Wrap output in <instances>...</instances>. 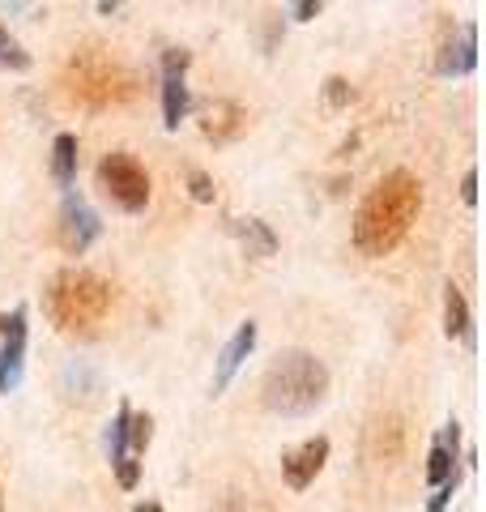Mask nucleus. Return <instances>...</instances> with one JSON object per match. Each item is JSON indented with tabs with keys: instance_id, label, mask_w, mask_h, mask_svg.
Listing matches in <instances>:
<instances>
[{
	"instance_id": "7ed1b4c3",
	"label": "nucleus",
	"mask_w": 486,
	"mask_h": 512,
	"mask_svg": "<svg viewBox=\"0 0 486 512\" xmlns=\"http://www.w3.org/2000/svg\"><path fill=\"white\" fill-rule=\"evenodd\" d=\"M43 308L52 316L56 329H90L99 325L111 308V282L99 278L94 269H60V274L47 282Z\"/></svg>"
},
{
	"instance_id": "39448f33",
	"label": "nucleus",
	"mask_w": 486,
	"mask_h": 512,
	"mask_svg": "<svg viewBox=\"0 0 486 512\" xmlns=\"http://www.w3.org/2000/svg\"><path fill=\"white\" fill-rule=\"evenodd\" d=\"M94 184H99L103 197L124 214H141L150 205V171H145L133 154H107L99 167H94Z\"/></svg>"
},
{
	"instance_id": "5701e85b",
	"label": "nucleus",
	"mask_w": 486,
	"mask_h": 512,
	"mask_svg": "<svg viewBox=\"0 0 486 512\" xmlns=\"http://www.w3.org/2000/svg\"><path fill=\"white\" fill-rule=\"evenodd\" d=\"M320 13V0H299V5H290V18L295 22H312Z\"/></svg>"
},
{
	"instance_id": "b1692460",
	"label": "nucleus",
	"mask_w": 486,
	"mask_h": 512,
	"mask_svg": "<svg viewBox=\"0 0 486 512\" xmlns=\"http://www.w3.org/2000/svg\"><path fill=\"white\" fill-rule=\"evenodd\" d=\"M461 197H465V205H474V201H478V171H465V180H461Z\"/></svg>"
},
{
	"instance_id": "f3484780",
	"label": "nucleus",
	"mask_w": 486,
	"mask_h": 512,
	"mask_svg": "<svg viewBox=\"0 0 486 512\" xmlns=\"http://www.w3.org/2000/svg\"><path fill=\"white\" fill-rule=\"evenodd\" d=\"M52 180L60 188H73L77 180V137L73 133H60L52 141Z\"/></svg>"
},
{
	"instance_id": "f257e3e1",
	"label": "nucleus",
	"mask_w": 486,
	"mask_h": 512,
	"mask_svg": "<svg viewBox=\"0 0 486 512\" xmlns=\"http://www.w3.org/2000/svg\"><path fill=\"white\" fill-rule=\"evenodd\" d=\"M418 210H423V188L405 167L388 171L354 210V248L363 256H388L410 235Z\"/></svg>"
},
{
	"instance_id": "0eeeda50",
	"label": "nucleus",
	"mask_w": 486,
	"mask_h": 512,
	"mask_svg": "<svg viewBox=\"0 0 486 512\" xmlns=\"http://www.w3.org/2000/svg\"><path fill=\"white\" fill-rule=\"evenodd\" d=\"M56 235H60V248L69 256H81L94 248V239L103 235V222L99 214L90 210V201L81 192H64V205H60V222H56Z\"/></svg>"
},
{
	"instance_id": "4468645a",
	"label": "nucleus",
	"mask_w": 486,
	"mask_h": 512,
	"mask_svg": "<svg viewBox=\"0 0 486 512\" xmlns=\"http://www.w3.org/2000/svg\"><path fill=\"white\" fill-rule=\"evenodd\" d=\"M457 448H461V427L448 423L440 436H435L431 453H427V483L431 487H440V483H448V478L457 474Z\"/></svg>"
},
{
	"instance_id": "1a4fd4ad",
	"label": "nucleus",
	"mask_w": 486,
	"mask_h": 512,
	"mask_svg": "<svg viewBox=\"0 0 486 512\" xmlns=\"http://www.w3.org/2000/svg\"><path fill=\"white\" fill-rule=\"evenodd\" d=\"M324 461H329V440L324 436H312L303 440L299 448H290V453H282V478L290 491H307L316 483V474L324 470Z\"/></svg>"
},
{
	"instance_id": "f8f14e48",
	"label": "nucleus",
	"mask_w": 486,
	"mask_h": 512,
	"mask_svg": "<svg viewBox=\"0 0 486 512\" xmlns=\"http://www.w3.org/2000/svg\"><path fill=\"white\" fill-rule=\"evenodd\" d=\"M243 128H248V111L231 99H214L201 107V133L214 141V146H226V141L243 137Z\"/></svg>"
},
{
	"instance_id": "9b49d317",
	"label": "nucleus",
	"mask_w": 486,
	"mask_h": 512,
	"mask_svg": "<svg viewBox=\"0 0 486 512\" xmlns=\"http://www.w3.org/2000/svg\"><path fill=\"white\" fill-rule=\"evenodd\" d=\"M474 69H478V26L465 22L457 35L440 47V56H435V73L440 77H465Z\"/></svg>"
},
{
	"instance_id": "a211bd4d",
	"label": "nucleus",
	"mask_w": 486,
	"mask_h": 512,
	"mask_svg": "<svg viewBox=\"0 0 486 512\" xmlns=\"http://www.w3.org/2000/svg\"><path fill=\"white\" fill-rule=\"evenodd\" d=\"M30 69V52L0 26V73H26Z\"/></svg>"
},
{
	"instance_id": "423d86ee",
	"label": "nucleus",
	"mask_w": 486,
	"mask_h": 512,
	"mask_svg": "<svg viewBox=\"0 0 486 512\" xmlns=\"http://www.w3.org/2000/svg\"><path fill=\"white\" fill-rule=\"evenodd\" d=\"M30 312L13 308L0 316V393H18L26 380V338H30Z\"/></svg>"
},
{
	"instance_id": "20e7f679",
	"label": "nucleus",
	"mask_w": 486,
	"mask_h": 512,
	"mask_svg": "<svg viewBox=\"0 0 486 512\" xmlns=\"http://www.w3.org/2000/svg\"><path fill=\"white\" fill-rule=\"evenodd\" d=\"M64 90L77 107L103 111L137 99V73L107 56H73L69 73H64Z\"/></svg>"
},
{
	"instance_id": "f03ea898",
	"label": "nucleus",
	"mask_w": 486,
	"mask_h": 512,
	"mask_svg": "<svg viewBox=\"0 0 486 512\" xmlns=\"http://www.w3.org/2000/svg\"><path fill=\"white\" fill-rule=\"evenodd\" d=\"M329 397V367L312 350H282L261 380V402L282 419H303Z\"/></svg>"
},
{
	"instance_id": "393cba45",
	"label": "nucleus",
	"mask_w": 486,
	"mask_h": 512,
	"mask_svg": "<svg viewBox=\"0 0 486 512\" xmlns=\"http://www.w3.org/2000/svg\"><path fill=\"white\" fill-rule=\"evenodd\" d=\"M133 512H162V504H137Z\"/></svg>"
},
{
	"instance_id": "ddd939ff",
	"label": "nucleus",
	"mask_w": 486,
	"mask_h": 512,
	"mask_svg": "<svg viewBox=\"0 0 486 512\" xmlns=\"http://www.w3.org/2000/svg\"><path fill=\"white\" fill-rule=\"evenodd\" d=\"M252 346H256V325H252V320H243V325L231 333V342L218 350V363H214V393H226V384L235 380V372L243 367V359L252 355Z\"/></svg>"
},
{
	"instance_id": "6e6552de",
	"label": "nucleus",
	"mask_w": 486,
	"mask_h": 512,
	"mask_svg": "<svg viewBox=\"0 0 486 512\" xmlns=\"http://www.w3.org/2000/svg\"><path fill=\"white\" fill-rule=\"evenodd\" d=\"M188 52L184 47H167L162 52V124L180 128L192 111V90H188Z\"/></svg>"
},
{
	"instance_id": "412c9836",
	"label": "nucleus",
	"mask_w": 486,
	"mask_h": 512,
	"mask_svg": "<svg viewBox=\"0 0 486 512\" xmlns=\"http://www.w3.org/2000/svg\"><path fill=\"white\" fill-rule=\"evenodd\" d=\"M452 495H457V474L448 478V483H440L435 487V495H431V504H427V512H448V504H452Z\"/></svg>"
},
{
	"instance_id": "dca6fc26",
	"label": "nucleus",
	"mask_w": 486,
	"mask_h": 512,
	"mask_svg": "<svg viewBox=\"0 0 486 512\" xmlns=\"http://www.w3.org/2000/svg\"><path fill=\"white\" fill-rule=\"evenodd\" d=\"M231 227H235V235L243 239L248 256H273V248H278V235H273L261 218H235Z\"/></svg>"
},
{
	"instance_id": "6ab92c4d",
	"label": "nucleus",
	"mask_w": 486,
	"mask_h": 512,
	"mask_svg": "<svg viewBox=\"0 0 486 512\" xmlns=\"http://www.w3.org/2000/svg\"><path fill=\"white\" fill-rule=\"evenodd\" d=\"M150 436H154V419L150 414H133L128 419V457L141 461V453L150 448Z\"/></svg>"
},
{
	"instance_id": "4be33fe9",
	"label": "nucleus",
	"mask_w": 486,
	"mask_h": 512,
	"mask_svg": "<svg viewBox=\"0 0 486 512\" xmlns=\"http://www.w3.org/2000/svg\"><path fill=\"white\" fill-rule=\"evenodd\" d=\"M188 184H192V197H197V201H214V180H209L205 171H192Z\"/></svg>"
},
{
	"instance_id": "aec40b11",
	"label": "nucleus",
	"mask_w": 486,
	"mask_h": 512,
	"mask_svg": "<svg viewBox=\"0 0 486 512\" xmlns=\"http://www.w3.org/2000/svg\"><path fill=\"white\" fill-rule=\"evenodd\" d=\"M324 99H329L333 107H346L354 94H350V82L346 77H329V82H324Z\"/></svg>"
},
{
	"instance_id": "9d476101",
	"label": "nucleus",
	"mask_w": 486,
	"mask_h": 512,
	"mask_svg": "<svg viewBox=\"0 0 486 512\" xmlns=\"http://www.w3.org/2000/svg\"><path fill=\"white\" fill-rule=\"evenodd\" d=\"M128 419H133V406L120 402L116 419L107 423V436H103V440H107V457H111V470H116L120 487H124V491H133V487H137V478H141V461L128 457Z\"/></svg>"
},
{
	"instance_id": "2eb2a0df",
	"label": "nucleus",
	"mask_w": 486,
	"mask_h": 512,
	"mask_svg": "<svg viewBox=\"0 0 486 512\" xmlns=\"http://www.w3.org/2000/svg\"><path fill=\"white\" fill-rule=\"evenodd\" d=\"M444 333H448V338H461L465 346H474V316H469L465 291L457 282L444 286Z\"/></svg>"
}]
</instances>
